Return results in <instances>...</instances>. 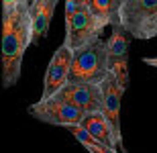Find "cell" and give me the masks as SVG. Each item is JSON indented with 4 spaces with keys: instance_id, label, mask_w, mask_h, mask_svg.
I'll use <instances>...</instances> for the list:
<instances>
[{
    "instance_id": "1",
    "label": "cell",
    "mask_w": 157,
    "mask_h": 153,
    "mask_svg": "<svg viewBox=\"0 0 157 153\" xmlns=\"http://www.w3.org/2000/svg\"><path fill=\"white\" fill-rule=\"evenodd\" d=\"M31 0L2 2V86L12 88L21 80L25 51L33 43Z\"/></svg>"
},
{
    "instance_id": "2",
    "label": "cell",
    "mask_w": 157,
    "mask_h": 153,
    "mask_svg": "<svg viewBox=\"0 0 157 153\" xmlns=\"http://www.w3.org/2000/svg\"><path fill=\"white\" fill-rule=\"evenodd\" d=\"M108 76H110V65H108L106 41L98 39L92 45L74 53L70 82L67 84H94V86H100Z\"/></svg>"
},
{
    "instance_id": "3",
    "label": "cell",
    "mask_w": 157,
    "mask_h": 153,
    "mask_svg": "<svg viewBox=\"0 0 157 153\" xmlns=\"http://www.w3.org/2000/svg\"><path fill=\"white\" fill-rule=\"evenodd\" d=\"M117 27L133 39L157 37V0H121Z\"/></svg>"
},
{
    "instance_id": "4",
    "label": "cell",
    "mask_w": 157,
    "mask_h": 153,
    "mask_svg": "<svg viewBox=\"0 0 157 153\" xmlns=\"http://www.w3.org/2000/svg\"><path fill=\"white\" fill-rule=\"evenodd\" d=\"M108 21H102L96 14L90 12L88 8V0H82L80 2V10L70 18L65 21V39L63 43L71 51L76 53L80 49L92 45L94 41L100 39V33L108 27Z\"/></svg>"
},
{
    "instance_id": "5",
    "label": "cell",
    "mask_w": 157,
    "mask_h": 153,
    "mask_svg": "<svg viewBox=\"0 0 157 153\" xmlns=\"http://www.w3.org/2000/svg\"><path fill=\"white\" fill-rule=\"evenodd\" d=\"M29 114L33 118H37V120L55 124V127H65V129L78 127L86 118V112H82L80 108L71 106L70 102L61 100L59 96H55L51 100H39L35 104H31Z\"/></svg>"
},
{
    "instance_id": "6",
    "label": "cell",
    "mask_w": 157,
    "mask_h": 153,
    "mask_svg": "<svg viewBox=\"0 0 157 153\" xmlns=\"http://www.w3.org/2000/svg\"><path fill=\"white\" fill-rule=\"evenodd\" d=\"M71 59H74V51H71L65 43H61V47L55 49L51 61L47 65L45 78H43V94L41 100H51L67 86L70 82V70H71Z\"/></svg>"
},
{
    "instance_id": "7",
    "label": "cell",
    "mask_w": 157,
    "mask_h": 153,
    "mask_svg": "<svg viewBox=\"0 0 157 153\" xmlns=\"http://www.w3.org/2000/svg\"><path fill=\"white\" fill-rule=\"evenodd\" d=\"M106 51H108L110 74L118 80L121 88L127 90V84H128V35L121 27H114L112 35L108 37Z\"/></svg>"
},
{
    "instance_id": "8",
    "label": "cell",
    "mask_w": 157,
    "mask_h": 153,
    "mask_svg": "<svg viewBox=\"0 0 157 153\" xmlns=\"http://www.w3.org/2000/svg\"><path fill=\"white\" fill-rule=\"evenodd\" d=\"M57 96L61 100L70 102L71 106L80 108L86 114L102 112V92H100V86H94V84H67Z\"/></svg>"
},
{
    "instance_id": "9",
    "label": "cell",
    "mask_w": 157,
    "mask_h": 153,
    "mask_svg": "<svg viewBox=\"0 0 157 153\" xmlns=\"http://www.w3.org/2000/svg\"><path fill=\"white\" fill-rule=\"evenodd\" d=\"M100 92H102V112L104 117L108 118L112 131H114V137H117V143L122 145V135H121V98L124 90L121 88V84L114 76H108L104 82L100 84Z\"/></svg>"
},
{
    "instance_id": "10",
    "label": "cell",
    "mask_w": 157,
    "mask_h": 153,
    "mask_svg": "<svg viewBox=\"0 0 157 153\" xmlns=\"http://www.w3.org/2000/svg\"><path fill=\"white\" fill-rule=\"evenodd\" d=\"M55 8H57V0H33V4H31V14H33V45H37L47 35Z\"/></svg>"
},
{
    "instance_id": "11",
    "label": "cell",
    "mask_w": 157,
    "mask_h": 153,
    "mask_svg": "<svg viewBox=\"0 0 157 153\" xmlns=\"http://www.w3.org/2000/svg\"><path fill=\"white\" fill-rule=\"evenodd\" d=\"M82 127L90 133V135L104 147H118L117 137H114V131H112L108 118L104 117V112H94V114H86Z\"/></svg>"
},
{
    "instance_id": "12",
    "label": "cell",
    "mask_w": 157,
    "mask_h": 153,
    "mask_svg": "<svg viewBox=\"0 0 157 153\" xmlns=\"http://www.w3.org/2000/svg\"><path fill=\"white\" fill-rule=\"evenodd\" d=\"M88 8L102 21H108L112 27L118 25V8L121 0H88Z\"/></svg>"
},
{
    "instance_id": "13",
    "label": "cell",
    "mask_w": 157,
    "mask_h": 153,
    "mask_svg": "<svg viewBox=\"0 0 157 153\" xmlns=\"http://www.w3.org/2000/svg\"><path fill=\"white\" fill-rule=\"evenodd\" d=\"M71 133V135L76 137L78 141L82 143V145H84V147H92V145H100L98 141H96V139H94L92 135H90V133H88L86 129H84V127H82V124H78V127H70V129H67Z\"/></svg>"
},
{
    "instance_id": "14",
    "label": "cell",
    "mask_w": 157,
    "mask_h": 153,
    "mask_svg": "<svg viewBox=\"0 0 157 153\" xmlns=\"http://www.w3.org/2000/svg\"><path fill=\"white\" fill-rule=\"evenodd\" d=\"M143 61H145L147 65H153V67H157V57H143Z\"/></svg>"
},
{
    "instance_id": "15",
    "label": "cell",
    "mask_w": 157,
    "mask_h": 153,
    "mask_svg": "<svg viewBox=\"0 0 157 153\" xmlns=\"http://www.w3.org/2000/svg\"><path fill=\"white\" fill-rule=\"evenodd\" d=\"M118 147H121V153H128V151H127V147H122V145H118Z\"/></svg>"
}]
</instances>
